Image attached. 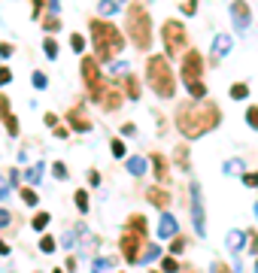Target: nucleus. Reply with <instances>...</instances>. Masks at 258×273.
<instances>
[{"instance_id":"nucleus-48","label":"nucleus","mask_w":258,"mask_h":273,"mask_svg":"<svg viewBox=\"0 0 258 273\" xmlns=\"http://www.w3.org/2000/svg\"><path fill=\"white\" fill-rule=\"evenodd\" d=\"M12 55V46L9 43H0V58H9Z\"/></svg>"},{"instance_id":"nucleus-19","label":"nucleus","mask_w":258,"mask_h":273,"mask_svg":"<svg viewBox=\"0 0 258 273\" xmlns=\"http://www.w3.org/2000/svg\"><path fill=\"white\" fill-rule=\"evenodd\" d=\"M122 85H125V94H128L131 100H140V91H143V88H140V79H137V76H125Z\"/></svg>"},{"instance_id":"nucleus-32","label":"nucleus","mask_w":258,"mask_h":273,"mask_svg":"<svg viewBox=\"0 0 258 273\" xmlns=\"http://www.w3.org/2000/svg\"><path fill=\"white\" fill-rule=\"evenodd\" d=\"M246 125H249L252 131H258V106H249V109H246Z\"/></svg>"},{"instance_id":"nucleus-34","label":"nucleus","mask_w":258,"mask_h":273,"mask_svg":"<svg viewBox=\"0 0 258 273\" xmlns=\"http://www.w3.org/2000/svg\"><path fill=\"white\" fill-rule=\"evenodd\" d=\"M46 225H49V213H36V216H33V228L43 234V228H46Z\"/></svg>"},{"instance_id":"nucleus-13","label":"nucleus","mask_w":258,"mask_h":273,"mask_svg":"<svg viewBox=\"0 0 258 273\" xmlns=\"http://www.w3.org/2000/svg\"><path fill=\"white\" fill-rule=\"evenodd\" d=\"M231 46H234V36L231 33H216V40H213V64H219L231 52Z\"/></svg>"},{"instance_id":"nucleus-54","label":"nucleus","mask_w":258,"mask_h":273,"mask_svg":"<svg viewBox=\"0 0 258 273\" xmlns=\"http://www.w3.org/2000/svg\"><path fill=\"white\" fill-rule=\"evenodd\" d=\"M255 273H258V261H255Z\"/></svg>"},{"instance_id":"nucleus-41","label":"nucleus","mask_w":258,"mask_h":273,"mask_svg":"<svg viewBox=\"0 0 258 273\" xmlns=\"http://www.w3.org/2000/svg\"><path fill=\"white\" fill-rule=\"evenodd\" d=\"M116 12V0H100V15H113Z\"/></svg>"},{"instance_id":"nucleus-21","label":"nucleus","mask_w":258,"mask_h":273,"mask_svg":"<svg viewBox=\"0 0 258 273\" xmlns=\"http://www.w3.org/2000/svg\"><path fill=\"white\" fill-rule=\"evenodd\" d=\"M173 158H176V167H182V170H189V146H176V152H173Z\"/></svg>"},{"instance_id":"nucleus-1","label":"nucleus","mask_w":258,"mask_h":273,"mask_svg":"<svg viewBox=\"0 0 258 273\" xmlns=\"http://www.w3.org/2000/svg\"><path fill=\"white\" fill-rule=\"evenodd\" d=\"M222 122V109L216 100H207V103H182L176 109V128L186 140H198L204 137L207 131L219 128Z\"/></svg>"},{"instance_id":"nucleus-16","label":"nucleus","mask_w":258,"mask_h":273,"mask_svg":"<svg viewBox=\"0 0 258 273\" xmlns=\"http://www.w3.org/2000/svg\"><path fill=\"white\" fill-rule=\"evenodd\" d=\"M152 167H155V179H158V185H167V182H170V167H167L164 155H152Z\"/></svg>"},{"instance_id":"nucleus-20","label":"nucleus","mask_w":258,"mask_h":273,"mask_svg":"<svg viewBox=\"0 0 258 273\" xmlns=\"http://www.w3.org/2000/svg\"><path fill=\"white\" fill-rule=\"evenodd\" d=\"M128 173L131 176H143L146 173V161L143 158H128Z\"/></svg>"},{"instance_id":"nucleus-35","label":"nucleus","mask_w":258,"mask_h":273,"mask_svg":"<svg viewBox=\"0 0 258 273\" xmlns=\"http://www.w3.org/2000/svg\"><path fill=\"white\" fill-rule=\"evenodd\" d=\"M58 27H61V21H58L55 15H49V18H43V30H52V33H55Z\"/></svg>"},{"instance_id":"nucleus-49","label":"nucleus","mask_w":258,"mask_h":273,"mask_svg":"<svg viewBox=\"0 0 258 273\" xmlns=\"http://www.w3.org/2000/svg\"><path fill=\"white\" fill-rule=\"evenodd\" d=\"M249 252H258V234L255 231L249 234Z\"/></svg>"},{"instance_id":"nucleus-53","label":"nucleus","mask_w":258,"mask_h":273,"mask_svg":"<svg viewBox=\"0 0 258 273\" xmlns=\"http://www.w3.org/2000/svg\"><path fill=\"white\" fill-rule=\"evenodd\" d=\"M0 255H9V246H6L3 240H0Z\"/></svg>"},{"instance_id":"nucleus-47","label":"nucleus","mask_w":258,"mask_h":273,"mask_svg":"<svg viewBox=\"0 0 258 273\" xmlns=\"http://www.w3.org/2000/svg\"><path fill=\"white\" fill-rule=\"evenodd\" d=\"M30 15H33V18H40V15H43V0H33V9H30Z\"/></svg>"},{"instance_id":"nucleus-9","label":"nucleus","mask_w":258,"mask_h":273,"mask_svg":"<svg viewBox=\"0 0 258 273\" xmlns=\"http://www.w3.org/2000/svg\"><path fill=\"white\" fill-rule=\"evenodd\" d=\"M192 225H195L198 237L207 234V216H204V201H201V185L198 182H192Z\"/></svg>"},{"instance_id":"nucleus-55","label":"nucleus","mask_w":258,"mask_h":273,"mask_svg":"<svg viewBox=\"0 0 258 273\" xmlns=\"http://www.w3.org/2000/svg\"><path fill=\"white\" fill-rule=\"evenodd\" d=\"M255 216H258V207H255Z\"/></svg>"},{"instance_id":"nucleus-28","label":"nucleus","mask_w":258,"mask_h":273,"mask_svg":"<svg viewBox=\"0 0 258 273\" xmlns=\"http://www.w3.org/2000/svg\"><path fill=\"white\" fill-rule=\"evenodd\" d=\"M52 176H55V179H67V164H64V161H55V164H52Z\"/></svg>"},{"instance_id":"nucleus-37","label":"nucleus","mask_w":258,"mask_h":273,"mask_svg":"<svg viewBox=\"0 0 258 273\" xmlns=\"http://www.w3.org/2000/svg\"><path fill=\"white\" fill-rule=\"evenodd\" d=\"M161 270H164V273H176V270H179L176 258H164V261H161Z\"/></svg>"},{"instance_id":"nucleus-36","label":"nucleus","mask_w":258,"mask_h":273,"mask_svg":"<svg viewBox=\"0 0 258 273\" xmlns=\"http://www.w3.org/2000/svg\"><path fill=\"white\" fill-rule=\"evenodd\" d=\"M225 173H243V161H240V158L228 161V164H225Z\"/></svg>"},{"instance_id":"nucleus-50","label":"nucleus","mask_w":258,"mask_h":273,"mask_svg":"<svg viewBox=\"0 0 258 273\" xmlns=\"http://www.w3.org/2000/svg\"><path fill=\"white\" fill-rule=\"evenodd\" d=\"M9 222H12V216H9V213H6V210H0V228H6V225H9Z\"/></svg>"},{"instance_id":"nucleus-22","label":"nucleus","mask_w":258,"mask_h":273,"mask_svg":"<svg viewBox=\"0 0 258 273\" xmlns=\"http://www.w3.org/2000/svg\"><path fill=\"white\" fill-rule=\"evenodd\" d=\"M228 94H231L234 100H243V97H249V85H243V82H234Z\"/></svg>"},{"instance_id":"nucleus-18","label":"nucleus","mask_w":258,"mask_h":273,"mask_svg":"<svg viewBox=\"0 0 258 273\" xmlns=\"http://www.w3.org/2000/svg\"><path fill=\"white\" fill-rule=\"evenodd\" d=\"M243 243H246V234L243 231H228V237H225V246H228V252H240L243 249Z\"/></svg>"},{"instance_id":"nucleus-43","label":"nucleus","mask_w":258,"mask_h":273,"mask_svg":"<svg viewBox=\"0 0 258 273\" xmlns=\"http://www.w3.org/2000/svg\"><path fill=\"white\" fill-rule=\"evenodd\" d=\"M70 131H73L70 125H55V137H58V140H64V137H67Z\"/></svg>"},{"instance_id":"nucleus-45","label":"nucleus","mask_w":258,"mask_h":273,"mask_svg":"<svg viewBox=\"0 0 258 273\" xmlns=\"http://www.w3.org/2000/svg\"><path fill=\"white\" fill-rule=\"evenodd\" d=\"M213 273H237V270H231L228 264H222V261H216V264H213Z\"/></svg>"},{"instance_id":"nucleus-14","label":"nucleus","mask_w":258,"mask_h":273,"mask_svg":"<svg viewBox=\"0 0 258 273\" xmlns=\"http://www.w3.org/2000/svg\"><path fill=\"white\" fill-rule=\"evenodd\" d=\"M0 119H3V125H6V134H9V137H18V119L12 115L6 97H0Z\"/></svg>"},{"instance_id":"nucleus-29","label":"nucleus","mask_w":258,"mask_h":273,"mask_svg":"<svg viewBox=\"0 0 258 273\" xmlns=\"http://www.w3.org/2000/svg\"><path fill=\"white\" fill-rule=\"evenodd\" d=\"M18 194H21V201H24V204H30V207H33V204H40V198H36V191H33V188H21Z\"/></svg>"},{"instance_id":"nucleus-5","label":"nucleus","mask_w":258,"mask_h":273,"mask_svg":"<svg viewBox=\"0 0 258 273\" xmlns=\"http://www.w3.org/2000/svg\"><path fill=\"white\" fill-rule=\"evenodd\" d=\"M182 85L189 88V94L195 100H204L207 97V85H204V58L201 52L189 49L182 55Z\"/></svg>"},{"instance_id":"nucleus-26","label":"nucleus","mask_w":258,"mask_h":273,"mask_svg":"<svg viewBox=\"0 0 258 273\" xmlns=\"http://www.w3.org/2000/svg\"><path fill=\"white\" fill-rule=\"evenodd\" d=\"M43 52H46L49 58H58V43H55L52 36H46V40H43Z\"/></svg>"},{"instance_id":"nucleus-2","label":"nucleus","mask_w":258,"mask_h":273,"mask_svg":"<svg viewBox=\"0 0 258 273\" xmlns=\"http://www.w3.org/2000/svg\"><path fill=\"white\" fill-rule=\"evenodd\" d=\"M91 43H94L97 61H116V55H122V49H125L122 30L103 18H91Z\"/></svg>"},{"instance_id":"nucleus-30","label":"nucleus","mask_w":258,"mask_h":273,"mask_svg":"<svg viewBox=\"0 0 258 273\" xmlns=\"http://www.w3.org/2000/svg\"><path fill=\"white\" fill-rule=\"evenodd\" d=\"M40 252H55V237H49V234H43V240H40Z\"/></svg>"},{"instance_id":"nucleus-31","label":"nucleus","mask_w":258,"mask_h":273,"mask_svg":"<svg viewBox=\"0 0 258 273\" xmlns=\"http://www.w3.org/2000/svg\"><path fill=\"white\" fill-rule=\"evenodd\" d=\"M170 252H173V255H182V252H186V237H179V234H176V237H173V243H170Z\"/></svg>"},{"instance_id":"nucleus-7","label":"nucleus","mask_w":258,"mask_h":273,"mask_svg":"<svg viewBox=\"0 0 258 273\" xmlns=\"http://www.w3.org/2000/svg\"><path fill=\"white\" fill-rule=\"evenodd\" d=\"M82 79H85V88H88V94H91V100L100 94V88L106 85V79L100 76V64H97V58H82Z\"/></svg>"},{"instance_id":"nucleus-27","label":"nucleus","mask_w":258,"mask_h":273,"mask_svg":"<svg viewBox=\"0 0 258 273\" xmlns=\"http://www.w3.org/2000/svg\"><path fill=\"white\" fill-rule=\"evenodd\" d=\"M43 170H46L43 164H33V167H30V170L24 173V179H27V182H40V176H43Z\"/></svg>"},{"instance_id":"nucleus-6","label":"nucleus","mask_w":258,"mask_h":273,"mask_svg":"<svg viewBox=\"0 0 258 273\" xmlns=\"http://www.w3.org/2000/svg\"><path fill=\"white\" fill-rule=\"evenodd\" d=\"M161 36H164V52H167V58H182L186 52H189V33H186V27H182V21H164V30H161Z\"/></svg>"},{"instance_id":"nucleus-33","label":"nucleus","mask_w":258,"mask_h":273,"mask_svg":"<svg viewBox=\"0 0 258 273\" xmlns=\"http://www.w3.org/2000/svg\"><path fill=\"white\" fill-rule=\"evenodd\" d=\"M70 46H73V52H85V36L82 33H73L70 36Z\"/></svg>"},{"instance_id":"nucleus-15","label":"nucleus","mask_w":258,"mask_h":273,"mask_svg":"<svg viewBox=\"0 0 258 273\" xmlns=\"http://www.w3.org/2000/svg\"><path fill=\"white\" fill-rule=\"evenodd\" d=\"M146 201H149L152 207H158V210H164V207L170 204V194H167V188H164V185H152V188L146 191Z\"/></svg>"},{"instance_id":"nucleus-44","label":"nucleus","mask_w":258,"mask_h":273,"mask_svg":"<svg viewBox=\"0 0 258 273\" xmlns=\"http://www.w3.org/2000/svg\"><path fill=\"white\" fill-rule=\"evenodd\" d=\"M9 79H12V70L9 67H0V85H9Z\"/></svg>"},{"instance_id":"nucleus-51","label":"nucleus","mask_w":258,"mask_h":273,"mask_svg":"<svg viewBox=\"0 0 258 273\" xmlns=\"http://www.w3.org/2000/svg\"><path fill=\"white\" fill-rule=\"evenodd\" d=\"M122 134H125V137H134V134H137V128H134V125H131V122H128V125H125V128H122Z\"/></svg>"},{"instance_id":"nucleus-10","label":"nucleus","mask_w":258,"mask_h":273,"mask_svg":"<svg viewBox=\"0 0 258 273\" xmlns=\"http://www.w3.org/2000/svg\"><path fill=\"white\" fill-rule=\"evenodd\" d=\"M94 100H97L106 112H113V109H119V106H122V91H119V85H116V82H109V79H106V85L100 88V94H97Z\"/></svg>"},{"instance_id":"nucleus-40","label":"nucleus","mask_w":258,"mask_h":273,"mask_svg":"<svg viewBox=\"0 0 258 273\" xmlns=\"http://www.w3.org/2000/svg\"><path fill=\"white\" fill-rule=\"evenodd\" d=\"M109 149H113V155H116V158H125V143H122V140H113V143H109Z\"/></svg>"},{"instance_id":"nucleus-52","label":"nucleus","mask_w":258,"mask_h":273,"mask_svg":"<svg viewBox=\"0 0 258 273\" xmlns=\"http://www.w3.org/2000/svg\"><path fill=\"white\" fill-rule=\"evenodd\" d=\"M88 179H91V185H100V173L97 170H88Z\"/></svg>"},{"instance_id":"nucleus-25","label":"nucleus","mask_w":258,"mask_h":273,"mask_svg":"<svg viewBox=\"0 0 258 273\" xmlns=\"http://www.w3.org/2000/svg\"><path fill=\"white\" fill-rule=\"evenodd\" d=\"M158 255H161V249H158V246H146V249H143V255H140V261H143V264H149V261H155Z\"/></svg>"},{"instance_id":"nucleus-11","label":"nucleus","mask_w":258,"mask_h":273,"mask_svg":"<svg viewBox=\"0 0 258 273\" xmlns=\"http://www.w3.org/2000/svg\"><path fill=\"white\" fill-rule=\"evenodd\" d=\"M231 21H234L237 33H243V30L249 27V21H252V9H249L246 0H234V3H231Z\"/></svg>"},{"instance_id":"nucleus-39","label":"nucleus","mask_w":258,"mask_h":273,"mask_svg":"<svg viewBox=\"0 0 258 273\" xmlns=\"http://www.w3.org/2000/svg\"><path fill=\"white\" fill-rule=\"evenodd\" d=\"M46 85H49V76L36 70V73H33V88H46Z\"/></svg>"},{"instance_id":"nucleus-8","label":"nucleus","mask_w":258,"mask_h":273,"mask_svg":"<svg viewBox=\"0 0 258 273\" xmlns=\"http://www.w3.org/2000/svg\"><path fill=\"white\" fill-rule=\"evenodd\" d=\"M143 240H146V234H140V231H125L122 234V255H125V261L128 264H140V249H143Z\"/></svg>"},{"instance_id":"nucleus-23","label":"nucleus","mask_w":258,"mask_h":273,"mask_svg":"<svg viewBox=\"0 0 258 273\" xmlns=\"http://www.w3.org/2000/svg\"><path fill=\"white\" fill-rule=\"evenodd\" d=\"M73 201H76V210H79V213H88V191H85V188H79V191L73 194Z\"/></svg>"},{"instance_id":"nucleus-24","label":"nucleus","mask_w":258,"mask_h":273,"mask_svg":"<svg viewBox=\"0 0 258 273\" xmlns=\"http://www.w3.org/2000/svg\"><path fill=\"white\" fill-rule=\"evenodd\" d=\"M128 228H131V231L146 234V216H131V219H128Z\"/></svg>"},{"instance_id":"nucleus-4","label":"nucleus","mask_w":258,"mask_h":273,"mask_svg":"<svg viewBox=\"0 0 258 273\" xmlns=\"http://www.w3.org/2000/svg\"><path fill=\"white\" fill-rule=\"evenodd\" d=\"M146 79H149V85L158 97H173L176 94V76H173L164 55H152L146 61Z\"/></svg>"},{"instance_id":"nucleus-42","label":"nucleus","mask_w":258,"mask_h":273,"mask_svg":"<svg viewBox=\"0 0 258 273\" xmlns=\"http://www.w3.org/2000/svg\"><path fill=\"white\" fill-rule=\"evenodd\" d=\"M179 9H182L186 15H195V12H198V0H186V3L179 6Z\"/></svg>"},{"instance_id":"nucleus-3","label":"nucleus","mask_w":258,"mask_h":273,"mask_svg":"<svg viewBox=\"0 0 258 273\" xmlns=\"http://www.w3.org/2000/svg\"><path fill=\"white\" fill-rule=\"evenodd\" d=\"M125 30L131 33V43L137 49L146 52L152 46V18H149V9L140 0H134L128 6V12H125Z\"/></svg>"},{"instance_id":"nucleus-17","label":"nucleus","mask_w":258,"mask_h":273,"mask_svg":"<svg viewBox=\"0 0 258 273\" xmlns=\"http://www.w3.org/2000/svg\"><path fill=\"white\" fill-rule=\"evenodd\" d=\"M158 237H161V240H173V237H176V219H173L170 213L161 216V222H158Z\"/></svg>"},{"instance_id":"nucleus-46","label":"nucleus","mask_w":258,"mask_h":273,"mask_svg":"<svg viewBox=\"0 0 258 273\" xmlns=\"http://www.w3.org/2000/svg\"><path fill=\"white\" fill-rule=\"evenodd\" d=\"M243 182H246V185H252V188H255V185H258V173H243Z\"/></svg>"},{"instance_id":"nucleus-12","label":"nucleus","mask_w":258,"mask_h":273,"mask_svg":"<svg viewBox=\"0 0 258 273\" xmlns=\"http://www.w3.org/2000/svg\"><path fill=\"white\" fill-rule=\"evenodd\" d=\"M67 125H70L73 131H79V134H88V131H91V119H88L85 106H73V109L67 112Z\"/></svg>"},{"instance_id":"nucleus-38","label":"nucleus","mask_w":258,"mask_h":273,"mask_svg":"<svg viewBox=\"0 0 258 273\" xmlns=\"http://www.w3.org/2000/svg\"><path fill=\"white\" fill-rule=\"evenodd\" d=\"M106 270H109V261H106V258H97V261L91 264V273H106Z\"/></svg>"},{"instance_id":"nucleus-56","label":"nucleus","mask_w":258,"mask_h":273,"mask_svg":"<svg viewBox=\"0 0 258 273\" xmlns=\"http://www.w3.org/2000/svg\"><path fill=\"white\" fill-rule=\"evenodd\" d=\"M55 273H64V270H55Z\"/></svg>"}]
</instances>
